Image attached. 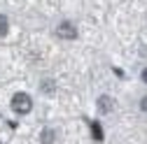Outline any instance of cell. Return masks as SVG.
Listing matches in <instances>:
<instances>
[{
	"instance_id": "7a4b0ae2",
	"label": "cell",
	"mask_w": 147,
	"mask_h": 144,
	"mask_svg": "<svg viewBox=\"0 0 147 144\" xmlns=\"http://www.w3.org/2000/svg\"><path fill=\"white\" fill-rule=\"evenodd\" d=\"M56 35L63 37V40H75V37H77V28L72 26V23H68V21H63V23H59Z\"/></svg>"
},
{
	"instance_id": "9c48e42d",
	"label": "cell",
	"mask_w": 147,
	"mask_h": 144,
	"mask_svg": "<svg viewBox=\"0 0 147 144\" xmlns=\"http://www.w3.org/2000/svg\"><path fill=\"white\" fill-rule=\"evenodd\" d=\"M0 144H3V142H0Z\"/></svg>"
},
{
	"instance_id": "277c9868",
	"label": "cell",
	"mask_w": 147,
	"mask_h": 144,
	"mask_svg": "<svg viewBox=\"0 0 147 144\" xmlns=\"http://www.w3.org/2000/svg\"><path fill=\"white\" fill-rule=\"evenodd\" d=\"M91 130H94V139H96V142H100V139H103V133H100V125H98L96 121H91Z\"/></svg>"
},
{
	"instance_id": "ba28073f",
	"label": "cell",
	"mask_w": 147,
	"mask_h": 144,
	"mask_svg": "<svg viewBox=\"0 0 147 144\" xmlns=\"http://www.w3.org/2000/svg\"><path fill=\"white\" fill-rule=\"evenodd\" d=\"M142 81H145V84H147V67H145V70H142Z\"/></svg>"
},
{
	"instance_id": "3957f363",
	"label": "cell",
	"mask_w": 147,
	"mask_h": 144,
	"mask_svg": "<svg viewBox=\"0 0 147 144\" xmlns=\"http://www.w3.org/2000/svg\"><path fill=\"white\" fill-rule=\"evenodd\" d=\"M7 30H9V21H7L5 14H0V37H5Z\"/></svg>"
},
{
	"instance_id": "52a82bcc",
	"label": "cell",
	"mask_w": 147,
	"mask_h": 144,
	"mask_svg": "<svg viewBox=\"0 0 147 144\" xmlns=\"http://www.w3.org/2000/svg\"><path fill=\"white\" fill-rule=\"evenodd\" d=\"M140 107H142V109H145V112H147V98H145V100H142V102H140Z\"/></svg>"
},
{
	"instance_id": "6da1fadb",
	"label": "cell",
	"mask_w": 147,
	"mask_h": 144,
	"mask_svg": "<svg viewBox=\"0 0 147 144\" xmlns=\"http://www.w3.org/2000/svg\"><path fill=\"white\" fill-rule=\"evenodd\" d=\"M12 109H14L16 114H28V112L33 109L30 95H28V93H16V95L12 98Z\"/></svg>"
},
{
	"instance_id": "5b68a950",
	"label": "cell",
	"mask_w": 147,
	"mask_h": 144,
	"mask_svg": "<svg viewBox=\"0 0 147 144\" xmlns=\"http://www.w3.org/2000/svg\"><path fill=\"white\" fill-rule=\"evenodd\" d=\"M51 142H54V133L47 128V130L42 133V144H51Z\"/></svg>"
},
{
	"instance_id": "8992f818",
	"label": "cell",
	"mask_w": 147,
	"mask_h": 144,
	"mask_svg": "<svg viewBox=\"0 0 147 144\" xmlns=\"http://www.w3.org/2000/svg\"><path fill=\"white\" fill-rule=\"evenodd\" d=\"M98 107H100V109H110V107H112V100H110V98H100Z\"/></svg>"
}]
</instances>
